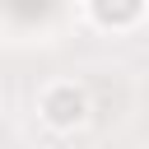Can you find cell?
<instances>
[{
  "label": "cell",
  "mask_w": 149,
  "mask_h": 149,
  "mask_svg": "<svg viewBox=\"0 0 149 149\" xmlns=\"http://www.w3.org/2000/svg\"><path fill=\"white\" fill-rule=\"evenodd\" d=\"M37 112H42V121H47L56 135H70V130H79V126L88 121L93 107H88V93H84L74 79H56V84L42 88Z\"/></svg>",
  "instance_id": "1"
}]
</instances>
